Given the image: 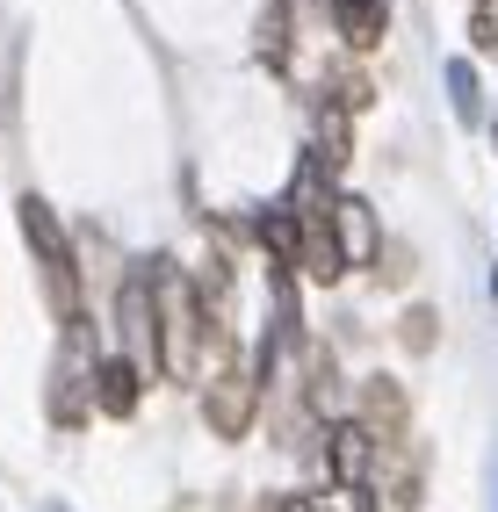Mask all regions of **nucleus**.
<instances>
[{
  "mask_svg": "<svg viewBox=\"0 0 498 512\" xmlns=\"http://www.w3.org/2000/svg\"><path fill=\"white\" fill-rule=\"evenodd\" d=\"M152 332H159L152 368H166L174 383H195V375H203L210 311H203V296H195V282L174 275V267H159V275H152Z\"/></svg>",
  "mask_w": 498,
  "mask_h": 512,
  "instance_id": "nucleus-1",
  "label": "nucleus"
},
{
  "mask_svg": "<svg viewBox=\"0 0 498 512\" xmlns=\"http://www.w3.org/2000/svg\"><path fill=\"white\" fill-rule=\"evenodd\" d=\"M15 224H22V246L37 253V275H44V296H51L58 325H73L80 318V267H73V238H65L58 210L44 195H22L15 202Z\"/></svg>",
  "mask_w": 498,
  "mask_h": 512,
  "instance_id": "nucleus-2",
  "label": "nucleus"
},
{
  "mask_svg": "<svg viewBox=\"0 0 498 512\" xmlns=\"http://www.w3.org/2000/svg\"><path fill=\"white\" fill-rule=\"evenodd\" d=\"M87 383H94V339H87V318L65 325V347L51 361V419L58 426H80L87 419Z\"/></svg>",
  "mask_w": 498,
  "mask_h": 512,
  "instance_id": "nucleus-3",
  "label": "nucleus"
},
{
  "mask_svg": "<svg viewBox=\"0 0 498 512\" xmlns=\"http://www.w3.org/2000/svg\"><path fill=\"white\" fill-rule=\"evenodd\" d=\"M253 412H260V383H253L246 368H217L210 390H203V419H210V433H217V440H246Z\"/></svg>",
  "mask_w": 498,
  "mask_h": 512,
  "instance_id": "nucleus-4",
  "label": "nucleus"
},
{
  "mask_svg": "<svg viewBox=\"0 0 498 512\" xmlns=\"http://www.w3.org/2000/svg\"><path fill=\"white\" fill-rule=\"evenodd\" d=\"M376 455H383V440L361 426V419H340V426L325 433V469H332V484H340V491H361V484H369Z\"/></svg>",
  "mask_w": 498,
  "mask_h": 512,
  "instance_id": "nucleus-5",
  "label": "nucleus"
},
{
  "mask_svg": "<svg viewBox=\"0 0 498 512\" xmlns=\"http://www.w3.org/2000/svg\"><path fill=\"white\" fill-rule=\"evenodd\" d=\"M325 231H332V246H340L347 267H369L376 246H383V238H376V210L361 195H332L325 202Z\"/></svg>",
  "mask_w": 498,
  "mask_h": 512,
  "instance_id": "nucleus-6",
  "label": "nucleus"
},
{
  "mask_svg": "<svg viewBox=\"0 0 498 512\" xmlns=\"http://www.w3.org/2000/svg\"><path fill=\"white\" fill-rule=\"evenodd\" d=\"M138 397H145V375H138V368H130L123 354H94L87 412H102V419H130V412H138Z\"/></svg>",
  "mask_w": 498,
  "mask_h": 512,
  "instance_id": "nucleus-7",
  "label": "nucleus"
},
{
  "mask_svg": "<svg viewBox=\"0 0 498 512\" xmlns=\"http://www.w3.org/2000/svg\"><path fill=\"white\" fill-rule=\"evenodd\" d=\"M116 318H123V347H130L123 361L145 375V368H152V347H159V332H152V282H145V275H130V282H123Z\"/></svg>",
  "mask_w": 498,
  "mask_h": 512,
  "instance_id": "nucleus-8",
  "label": "nucleus"
},
{
  "mask_svg": "<svg viewBox=\"0 0 498 512\" xmlns=\"http://www.w3.org/2000/svg\"><path fill=\"white\" fill-rule=\"evenodd\" d=\"M332 22H340L347 51H376L390 37V0H332Z\"/></svg>",
  "mask_w": 498,
  "mask_h": 512,
  "instance_id": "nucleus-9",
  "label": "nucleus"
},
{
  "mask_svg": "<svg viewBox=\"0 0 498 512\" xmlns=\"http://www.w3.org/2000/svg\"><path fill=\"white\" fill-rule=\"evenodd\" d=\"M361 426H369V433L376 426H390V433L405 426V390H397L390 375H369V390H361Z\"/></svg>",
  "mask_w": 498,
  "mask_h": 512,
  "instance_id": "nucleus-10",
  "label": "nucleus"
},
{
  "mask_svg": "<svg viewBox=\"0 0 498 512\" xmlns=\"http://www.w3.org/2000/svg\"><path fill=\"white\" fill-rule=\"evenodd\" d=\"M253 238L275 253V267H296V238H304V231H296L289 210H260V217H253Z\"/></svg>",
  "mask_w": 498,
  "mask_h": 512,
  "instance_id": "nucleus-11",
  "label": "nucleus"
},
{
  "mask_svg": "<svg viewBox=\"0 0 498 512\" xmlns=\"http://www.w3.org/2000/svg\"><path fill=\"white\" fill-rule=\"evenodd\" d=\"M260 58H268L275 73L289 65V8L282 0H268V15H260Z\"/></svg>",
  "mask_w": 498,
  "mask_h": 512,
  "instance_id": "nucleus-12",
  "label": "nucleus"
},
{
  "mask_svg": "<svg viewBox=\"0 0 498 512\" xmlns=\"http://www.w3.org/2000/svg\"><path fill=\"white\" fill-rule=\"evenodd\" d=\"M448 101H455L462 123L484 116V109H477V65H470V58H448Z\"/></svg>",
  "mask_w": 498,
  "mask_h": 512,
  "instance_id": "nucleus-13",
  "label": "nucleus"
},
{
  "mask_svg": "<svg viewBox=\"0 0 498 512\" xmlns=\"http://www.w3.org/2000/svg\"><path fill=\"white\" fill-rule=\"evenodd\" d=\"M318 166H347V116L332 109V101H318Z\"/></svg>",
  "mask_w": 498,
  "mask_h": 512,
  "instance_id": "nucleus-14",
  "label": "nucleus"
},
{
  "mask_svg": "<svg viewBox=\"0 0 498 512\" xmlns=\"http://www.w3.org/2000/svg\"><path fill=\"white\" fill-rule=\"evenodd\" d=\"M470 51H477V58H491V51H498V15H491V8H477V15H470Z\"/></svg>",
  "mask_w": 498,
  "mask_h": 512,
  "instance_id": "nucleus-15",
  "label": "nucleus"
},
{
  "mask_svg": "<svg viewBox=\"0 0 498 512\" xmlns=\"http://www.w3.org/2000/svg\"><path fill=\"white\" fill-rule=\"evenodd\" d=\"M405 347H412V354L434 347V311H405Z\"/></svg>",
  "mask_w": 498,
  "mask_h": 512,
  "instance_id": "nucleus-16",
  "label": "nucleus"
},
{
  "mask_svg": "<svg viewBox=\"0 0 498 512\" xmlns=\"http://www.w3.org/2000/svg\"><path fill=\"white\" fill-rule=\"evenodd\" d=\"M268 512H318V498H275Z\"/></svg>",
  "mask_w": 498,
  "mask_h": 512,
  "instance_id": "nucleus-17",
  "label": "nucleus"
},
{
  "mask_svg": "<svg viewBox=\"0 0 498 512\" xmlns=\"http://www.w3.org/2000/svg\"><path fill=\"white\" fill-rule=\"evenodd\" d=\"M491 296H498V267H491Z\"/></svg>",
  "mask_w": 498,
  "mask_h": 512,
  "instance_id": "nucleus-18",
  "label": "nucleus"
},
{
  "mask_svg": "<svg viewBox=\"0 0 498 512\" xmlns=\"http://www.w3.org/2000/svg\"><path fill=\"white\" fill-rule=\"evenodd\" d=\"M477 8H491V0H477Z\"/></svg>",
  "mask_w": 498,
  "mask_h": 512,
  "instance_id": "nucleus-19",
  "label": "nucleus"
}]
</instances>
